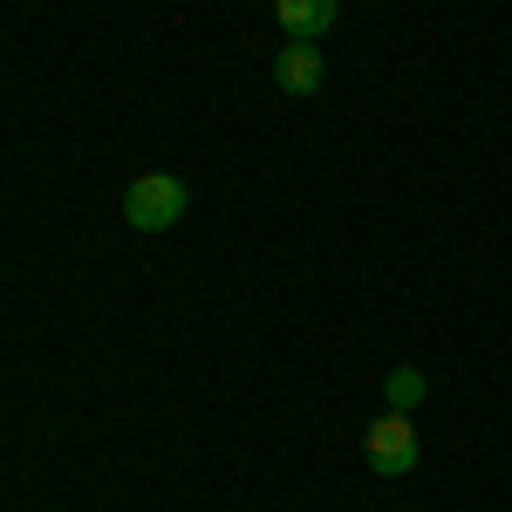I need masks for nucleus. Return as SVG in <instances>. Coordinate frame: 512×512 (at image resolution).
Here are the masks:
<instances>
[{
    "label": "nucleus",
    "instance_id": "f03ea898",
    "mask_svg": "<svg viewBox=\"0 0 512 512\" xmlns=\"http://www.w3.org/2000/svg\"><path fill=\"white\" fill-rule=\"evenodd\" d=\"M362 451H369V472H383V478H410L424 465V444H417L410 410H383V417L362 431Z\"/></svg>",
    "mask_w": 512,
    "mask_h": 512
},
{
    "label": "nucleus",
    "instance_id": "20e7f679",
    "mask_svg": "<svg viewBox=\"0 0 512 512\" xmlns=\"http://www.w3.org/2000/svg\"><path fill=\"white\" fill-rule=\"evenodd\" d=\"M335 7H342V0H274L280 35L287 41H321L328 28H335Z\"/></svg>",
    "mask_w": 512,
    "mask_h": 512
},
{
    "label": "nucleus",
    "instance_id": "7ed1b4c3",
    "mask_svg": "<svg viewBox=\"0 0 512 512\" xmlns=\"http://www.w3.org/2000/svg\"><path fill=\"white\" fill-rule=\"evenodd\" d=\"M274 82H280V96H321V82H328L321 48L315 41H287L274 55Z\"/></svg>",
    "mask_w": 512,
    "mask_h": 512
},
{
    "label": "nucleus",
    "instance_id": "f257e3e1",
    "mask_svg": "<svg viewBox=\"0 0 512 512\" xmlns=\"http://www.w3.org/2000/svg\"><path fill=\"white\" fill-rule=\"evenodd\" d=\"M185 205H192L185 178H171V171H151V178H137V185L123 192V219H130L137 233H171V226L185 219Z\"/></svg>",
    "mask_w": 512,
    "mask_h": 512
},
{
    "label": "nucleus",
    "instance_id": "39448f33",
    "mask_svg": "<svg viewBox=\"0 0 512 512\" xmlns=\"http://www.w3.org/2000/svg\"><path fill=\"white\" fill-rule=\"evenodd\" d=\"M417 396H424V376H417V369H396L390 376V410H410Z\"/></svg>",
    "mask_w": 512,
    "mask_h": 512
}]
</instances>
